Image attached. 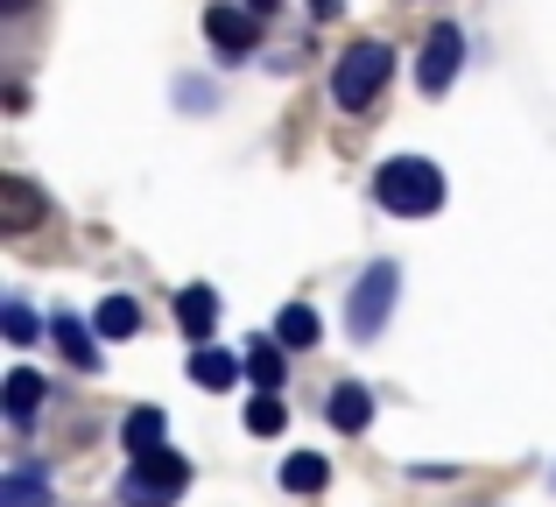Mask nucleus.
<instances>
[{
	"mask_svg": "<svg viewBox=\"0 0 556 507\" xmlns=\"http://www.w3.org/2000/svg\"><path fill=\"white\" fill-rule=\"evenodd\" d=\"M374 198L394 212V219H430L444 205V169L422 163V155H388L374 177Z\"/></svg>",
	"mask_w": 556,
	"mask_h": 507,
	"instance_id": "nucleus-1",
	"label": "nucleus"
},
{
	"mask_svg": "<svg viewBox=\"0 0 556 507\" xmlns=\"http://www.w3.org/2000/svg\"><path fill=\"white\" fill-rule=\"evenodd\" d=\"M388 71H394L388 42H353V50L339 56V71H331V99H339V113H367L380 99V85H388Z\"/></svg>",
	"mask_w": 556,
	"mask_h": 507,
	"instance_id": "nucleus-2",
	"label": "nucleus"
},
{
	"mask_svg": "<svg viewBox=\"0 0 556 507\" xmlns=\"http://www.w3.org/2000/svg\"><path fill=\"white\" fill-rule=\"evenodd\" d=\"M190 486V458L169 452V444H155V452L135 458V472L121 480V507H169Z\"/></svg>",
	"mask_w": 556,
	"mask_h": 507,
	"instance_id": "nucleus-3",
	"label": "nucleus"
},
{
	"mask_svg": "<svg viewBox=\"0 0 556 507\" xmlns=\"http://www.w3.org/2000/svg\"><path fill=\"white\" fill-rule=\"evenodd\" d=\"M394 289H402V268H394V261H374V268L359 275V289H353V310H345L353 339H374V331L388 325V310H394Z\"/></svg>",
	"mask_w": 556,
	"mask_h": 507,
	"instance_id": "nucleus-4",
	"label": "nucleus"
},
{
	"mask_svg": "<svg viewBox=\"0 0 556 507\" xmlns=\"http://www.w3.org/2000/svg\"><path fill=\"white\" fill-rule=\"evenodd\" d=\"M458 64H465V36H458V28H430V42H422V64H416V85H422V92H451V78H458Z\"/></svg>",
	"mask_w": 556,
	"mask_h": 507,
	"instance_id": "nucleus-5",
	"label": "nucleus"
},
{
	"mask_svg": "<svg viewBox=\"0 0 556 507\" xmlns=\"http://www.w3.org/2000/svg\"><path fill=\"white\" fill-rule=\"evenodd\" d=\"M204 36L218 42V50H254L261 42V14L254 8H232V0H212V8H204Z\"/></svg>",
	"mask_w": 556,
	"mask_h": 507,
	"instance_id": "nucleus-6",
	"label": "nucleus"
},
{
	"mask_svg": "<svg viewBox=\"0 0 556 507\" xmlns=\"http://www.w3.org/2000/svg\"><path fill=\"white\" fill-rule=\"evenodd\" d=\"M0 212H8V233H28V226H42L50 198H42L28 177H0Z\"/></svg>",
	"mask_w": 556,
	"mask_h": 507,
	"instance_id": "nucleus-7",
	"label": "nucleus"
},
{
	"mask_svg": "<svg viewBox=\"0 0 556 507\" xmlns=\"http://www.w3.org/2000/svg\"><path fill=\"white\" fill-rule=\"evenodd\" d=\"M325 416H331V430L359 438V430L374 423V395H367L359 381H339V388H331V402H325Z\"/></svg>",
	"mask_w": 556,
	"mask_h": 507,
	"instance_id": "nucleus-8",
	"label": "nucleus"
},
{
	"mask_svg": "<svg viewBox=\"0 0 556 507\" xmlns=\"http://www.w3.org/2000/svg\"><path fill=\"white\" fill-rule=\"evenodd\" d=\"M92 331H99V325H78V317H64V310H56L50 339L64 345V359H71V367H85V373H92V367H99V345H92Z\"/></svg>",
	"mask_w": 556,
	"mask_h": 507,
	"instance_id": "nucleus-9",
	"label": "nucleus"
},
{
	"mask_svg": "<svg viewBox=\"0 0 556 507\" xmlns=\"http://www.w3.org/2000/svg\"><path fill=\"white\" fill-rule=\"evenodd\" d=\"M0 402H8V423H28V416L42 409V381L28 367H14L8 381H0Z\"/></svg>",
	"mask_w": 556,
	"mask_h": 507,
	"instance_id": "nucleus-10",
	"label": "nucleus"
},
{
	"mask_svg": "<svg viewBox=\"0 0 556 507\" xmlns=\"http://www.w3.org/2000/svg\"><path fill=\"white\" fill-rule=\"evenodd\" d=\"M212 317H218V296L204 282H190L184 296H177V325L190 331V339H212Z\"/></svg>",
	"mask_w": 556,
	"mask_h": 507,
	"instance_id": "nucleus-11",
	"label": "nucleus"
},
{
	"mask_svg": "<svg viewBox=\"0 0 556 507\" xmlns=\"http://www.w3.org/2000/svg\"><path fill=\"white\" fill-rule=\"evenodd\" d=\"M92 325H99V339H135V331H141V303L135 296H106Z\"/></svg>",
	"mask_w": 556,
	"mask_h": 507,
	"instance_id": "nucleus-12",
	"label": "nucleus"
},
{
	"mask_svg": "<svg viewBox=\"0 0 556 507\" xmlns=\"http://www.w3.org/2000/svg\"><path fill=\"white\" fill-rule=\"evenodd\" d=\"M240 373H247V367H240L232 353H218V345H204V353L190 359V381H198V388H232Z\"/></svg>",
	"mask_w": 556,
	"mask_h": 507,
	"instance_id": "nucleus-13",
	"label": "nucleus"
},
{
	"mask_svg": "<svg viewBox=\"0 0 556 507\" xmlns=\"http://www.w3.org/2000/svg\"><path fill=\"white\" fill-rule=\"evenodd\" d=\"M325 480H331V466H325L317 452H296V458H282V486H289V494H317Z\"/></svg>",
	"mask_w": 556,
	"mask_h": 507,
	"instance_id": "nucleus-14",
	"label": "nucleus"
},
{
	"mask_svg": "<svg viewBox=\"0 0 556 507\" xmlns=\"http://www.w3.org/2000/svg\"><path fill=\"white\" fill-rule=\"evenodd\" d=\"M282 423H289V402L261 388V395L247 402V430H254V438H282Z\"/></svg>",
	"mask_w": 556,
	"mask_h": 507,
	"instance_id": "nucleus-15",
	"label": "nucleus"
},
{
	"mask_svg": "<svg viewBox=\"0 0 556 507\" xmlns=\"http://www.w3.org/2000/svg\"><path fill=\"white\" fill-rule=\"evenodd\" d=\"M282 345H254V353H247V381L254 388H268V395H282Z\"/></svg>",
	"mask_w": 556,
	"mask_h": 507,
	"instance_id": "nucleus-16",
	"label": "nucleus"
},
{
	"mask_svg": "<svg viewBox=\"0 0 556 507\" xmlns=\"http://www.w3.org/2000/svg\"><path fill=\"white\" fill-rule=\"evenodd\" d=\"M163 430H169V423H163V409H135L121 438H127V452L141 458V452H155V444H163Z\"/></svg>",
	"mask_w": 556,
	"mask_h": 507,
	"instance_id": "nucleus-17",
	"label": "nucleus"
},
{
	"mask_svg": "<svg viewBox=\"0 0 556 507\" xmlns=\"http://www.w3.org/2000/svg\"><path fill=\"white\" fill-rule=\"evenodd\" d=\"M275 331H282V345H289V353H303V345H317V310H311V303H289Z\"/></svg>",
	"mask_w": 556,
	"mask_h": 507,
	"instance_id": "nucleus-18",
	"label": "nucleus"
},
{
	"mask_svg": "<svg viewBox=\"0 0 556 507\" xmlns=\"http://www.w3.org/2000/svg\"><path fill=\"white\" fill-rule=\"evenodd\" d=\"M0 507H50V486H42L36 472H8V480H0Z\"/></svg>",
	"mask_w": 556,
	"mask_h": 507,
	"instance_id": "nucleus-19",
	"label": "nucleus"
},
{
	"mask_svg": "<svg viewBox=\"0 0 556 507\" xmlns=\"http://www.w3.org/2000/svg\"><path fill=\"white\" fill-rule=\"evenodd\" d=\"M0 325H8V339H14V345H36V317H28L22 303H8V310H0Z\"/></svg>",
	"mask_w": 556,
	"mask_h": 507,
	"instance_id": "nucleus-20",
	"label": "nucleus"
},
{
	"mask_svg": "<svg viewBox=\"0 0 556 507\" xmlns=\"http://www.w3.org/2000/svg\"><path fill=\"white\" fill-rule=\"evenodd\" d=\"M339 8H345V0H311V14H317V22H331Z\"/></svg>",
	"mask_w": 556,
	"mask_h": 507,
	"instance_id": "nucleus-21",
	"label": "nucleus"
},
{
	"mask_svg": "<svg viewBox=\"0 0 556 507\" xmlns=\"http://www.w3.org/2000/svg\"><path fill=\"white\" fill-rule=\"evenodd\" d=\"M247 8H254V14H275V8H282V0H247Z\"/></svg>",
	"mask_w": 556,
	"mask_h": 507,
	"instance_id": "nucleus-22",
	"label": "nucleus"
}]
</instances>
